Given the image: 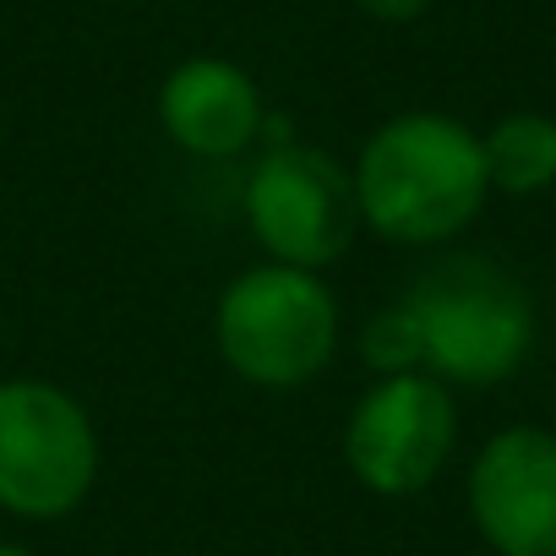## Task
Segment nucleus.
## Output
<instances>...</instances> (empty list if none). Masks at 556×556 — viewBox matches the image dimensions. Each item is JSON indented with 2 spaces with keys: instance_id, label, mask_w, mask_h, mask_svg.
I'll return each instance as SVG.
<instances>
[{
  "instance_id": "2",
  "label": "nucleus",
  "mask_w": 556,
  "mask_h": 556,
  "mask_svg": "<svg viewBox=\"0 0 556 556\" xmlns=\"http://www.w3.org/2000/svg\"><path fill=\"white\" fill-rule=\"evenodd\" d=\"M339 333L344 317L323 273L290 262L245 267L240 278H229L213 312L218 361L262 393H295L317 382L339 355Z\"/></svg>"
},
{
  "instance_id": "1",
  "label": "nucleus",
  "mask_w": 556,
  "mask_h": 556,
  "mask_svg": "<svg viewBox=\"0 0 556 556\" xmlns=\"http://www.w3.org/2000/svg\"><path fill=\"white\" fill-rule=\"evenodd\" d=\"M350 175L361 224L393 245H447L491 197L480 131L442 110H404L382 121Z\"/></svg>"
},
{
  "instance_id": "8",
  "label": "nucleus",
  "mask_w": 556,
  "mask_h": 556,
  "mask_svg": "<svg viewBox=\"0 0 556 556\" xmlns=\"http://www.w3.org/2000/svg\"><path fill=\"white\" fill-rule=\"evenodd\" d=\"M262 121V88L224 55H191L159 83V126L191 159H240Z\"/></svg>"
},
{
  "instance_id": "11",
  "label": "nucleus",
  "mask_w": 556,
  "mask_h": 556,
  "mask_svg": "<svg viewBox=\"0 0 556 556\" xmlns=\"http://www.w3.org/2000/svg\"><path fill=\"white\" fill-rule=\"evenodd\" d=\"M355 7L371 17V23H388V28H404V23H420L431 12V0H355Z\"/></svg>"
},
{
  "instance_id": "4",
  "label": "nucleus",
  "mask_w": 556,
  "mask_h": 556,
  "mask_svg": "<svg viewBox=\"0 0 556 556\" xmlns=\"http://www.w3.org/2000/svg\"><path fill=\"white\" fill-rule=\"evenodd\" d=\"M99 480V426L88 404L45 377L0 382V513L55 523Z\"/></svg>"
},
{
  "instance_id": "9",
  "label": "nucleus",
  "mask_w": 556,
  "mask_h": 556,
  "mask_svg": "<svg viewBox=\"0 0 556 556\" xmlns=\"http://www.w3.org/2000/svg\"><path fill=\"white\" fill-rule=\"evenodd\" d=\"M491 191L502 197H540L556 186V115L513 110L491 131H480Z\"/></svg>"
},
{
  "instance_id": "12",
  "label": "nucleus",
  "mask_w": 556,
  "mask_h": 556,
  "mask_svg": "<svg viewBox=\"0 0 556 556\" xmlns=\"http://www.w3.org/2000/svg\"><path fill=\"white\" fill-rule=\"evenodd\" d=\"M0 556H34L28 545H7V540H0Z\"/></svg>"
},
{
  "instance_id": "10",
  "label": "nucleus",
  "mask_w": 556,
  "mask_h": 556,
  "mask_svg": "<svg viewBox=\"0 0 556 556\" xmlns=\"http://www.w3.org/2000/svg\"><path fill=\"white\" fill-rule=\"evenodd\" d=\"M361 355L377 377H404V371H426V350H420V323L409 312V301L377 312L361 333Z\"/></svg>"
},
{
  "instance_id": "7",
  "label": "nucleus",
  "mask_w": 556,
  "mask_h": 556,
  "mask_svg": "<svg viewBox=\"0 0 556 556\" xmlns=\"http://www.w3.org/2000/svg\"><path fill=\"white\" fill-rule=\"evenodd\" d=\"M464 502L496 556H556V431H491L469 458Z\"/></svg>"
},
{
  "instance_id": "3",
  "label": "nucleus",
  "mask_w": 556,
  "mask_h": 556,
  "mask_svg": "<svg viewBox=\"0 0 556 556\" xmlns=\"http://www.w3.org/2000/svg\"><path fill=\"white\" fill-rule=\"evenodd\" d=\"M404 301L420 323L426 371L447 388H502L534 350V301L496 262H442Z\"/></svg>"
},
{
  "instance_id": "6",
  "label": "nucleus",
  "mask_w": 556,
  "mask_h": 556,
  "mask_svg": "<svg viewBox=\"0 0 556 556\" xmlns=\"http://www.w3.org/2000/svg\"><path fill=\"white\" fill-rule=\"evenodd\" d=\"M458 447L453 388L431 371L377 377L344 420V464L371 496L426 491Z\"/></svg>"
},
{
  "instance_id": "5",
  "label": "nucleus",
  "mask_w": 556,
  "mask_h": 556,
  "mask_svg": "<svg viewBox=\"0 0 556 556\" xmlns=\"http://www.w3.org/2000/svg\"><path fill=\"white\" fill-rule=\"evenodd\" d=\"M245 224L267 262H290L323 273L339 262L361 235V202L355 175L312 142H278L262 153V164L245 175Z\"/></svg>"
}]
</instances>
